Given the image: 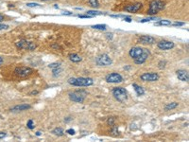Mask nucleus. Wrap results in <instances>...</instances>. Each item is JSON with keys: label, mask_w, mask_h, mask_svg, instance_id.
<instances>
[{"label": "nucleus", "mask_w": 189, "mask_h": 142, "mask_svg": "<svg viewBox=\"0 0 189 142\" xmlns=\"http://www.w3.org/2000/svg\"><path fill=\"white\" fill-rule=\"evenodd\" d=\"M30 94H31V95H36V94H38V91H32Z\"/></svg>", "instance_id": "obj_43"}, {"label": "nucleus", "mask_w": 189, "mask_h": 142, "mask_svg": "<svg viewBox=\"0 0 189 142\" xmlns=\"http://www.w3.org/2000/svg\"><path fill=\"white\" fill-rule=\"evenodd\" d=\"M16 46L18 47L19 49H25V50H34L36 49V45L32 42H28L26 40H22L18 41L16 43Z\"/></svg>", "instance_id": "obj_6"}, {"label": "nucleus", "mask_w": 189, "mask_h": 142, "mask_svg": "<svg viewBox=\"0 0 189 142\" xmlns=\"http://www.w3.org/2000/svg\"><path fill=\"white\" fill-rule=\"evenodd\" d=\"M3 62H4V60H3V58L0 56V66H1L2 64H3Z\"/></svg>", "instance_id": "obj_39"}, {"label": "nucleus", "mask_w": 189, "mask_h": 142, "mask_svg": "<svg viewBox=\"0 0 189 142\" xmlns=\"http://www.w3.org/2000/svg\"><path fill=\"white\" fill-rule=\"evenodd\" d=\"M69 99L70 100H72L74 102H78V103H81V102L84 101L86 96L88 95V93L81 89V90H78V91H75V92H72V93H69Z\"/></svg>", "instance_id": "obj_3"}, {"label": "nucleus", "mask_w": 189, "mask_h": 142, "mask_svg": "<svg viewBox=\"0 0 189 142\" xmlns=\"http://www.w3.org/2000/svg\"><path fill=\"white\" fill-rule=\"evenodd\" d=\"M32 72H33V70L28 66H20V67H16L14 69L15 75L18 77H22V78L29 76L30 74H32Z\"/></svg>", "instance_id": "obj_8"}, {"label": "nucleus", "mask_w": 189, "mask_h": 142, "mask_svg": "<svg viewBox=\"0 0 189 142\" xmlns=\"http://www.w3.org/2000/svg\"><path fill=\"white\" fill-rule=\"evenodd\" d=\"M61 72V69L60 67L53 68V69H52V73H53V76H54V77H57V76H59Z\"/></svg>", "instance_id": "obj_27"}, {"label": "nucleus", "mask_w": 189, "mask_h": 142, "mask_svg": "<svg viewBox=\"0 0 189 142\" xmlns=\"http://www.w3.org/2000/svg\"><path fill=\"white\" fill-rule=\"evenodd\" d=\"M31 106L28 104H20V105H16L11 109V112H21V111H25V110L30 109Z\"/></svg>", "instance_id": "obj_16"}, {"label": "nucleus", "mask_w": 189, "mask_h": 142, "mask_svg": "<svg viewBox=\"0 0 189 142\" xmlns=\"http://www.w3.org/2000/svg\"><path fill=\"white\" fill-rule=\"evenodd\" d=\"M86 14H89V15H91V16H96V15H101V14H103V12H98V11H88L87 12H86Z\"/></svg>", "instance_id": "obj_23"}, {"label": "nucleus", "mask_w": 189, "mask_h": 142, "mask_svg": "<svg viewBox=\"0 0 189 142\" xmlns=\"http://www.w3.org/2000/svg\"><path fill=\"white\" fill-rule=\"evenodd\" d=\"M9 29V26L8 25H4V24H0V30H4V29Z\"/></svg>", "instance_id": "obj_34"}, {"label": "nucleus", "mask_w": 189, "mask_h": 142, "mask_svg": "<svg viewBox=\"0 0 189 142\" xmlns=\"http://www.w3.org/2000/svg\"><path fill=\"white\" fill-rule=\"evenodd\" d=\"M96 63L98 66H109L113 64V60L108 54H101L96 58Z\"/></svg>", "instance_id": "obj_5"}, {"label": "nucleus", "mask_w": 189, "mask_h": 142, "mask_svg": "<svg viewBox=\"0 0 189 142\" xmlns=\"http://www.w3.org/2000/svg\"><path fill=\"white\" fill-rule=\"evenodd\" d=\"M68 83L78 87H83V86H91L94 84V80L92 78H70L68 79Z\"/></svg>", "instance_id": "obj_1"}, {"label": "nucleus", "mask_w": 189, "mask_h": 142, "mask_svg": "<svg viewBox=\"0 0 189 142\" xmlns=\"http://www.w3.org/2000/svg\"><path fill=\"white\" fill-rule=\"evenodd\" d=\"M165 65H167V62H165V61H160L159 64H158L160 69H164L165 67Z\"/></svg>", "instance_id": "obj_31"}, {"label": "nucleus", "mask_w": 189, "mask_h": 142, "mask_svg": "<svg viewBox=\"0 0 189 142\" xmlns=\"http://www.w3.org/2000/svg\"><path fill=\"white\" fill-rule=\"evenodd\" d=\"M157 46H158V49H160L162 50H168V49H172L173 47L175 46V44L171 41L162 40L159 43H157Z\"/></svg>", "instance_id": "obj_11"}, {"label": "nucleus", "mask_w": 189, "mask_h": 142, "mask_svg": "<svg viewBox=\"0 0 189 142\" xmlns=\"http://www.w3.org/2000/svg\"><path fill=\"white\" fill-rule=\"evenodd\" d=\"M155 26H170L171 22L169 20H158V22L154 23Z\"/></svg>", "instance_id": "obj_19"}, {"label": "nucleus", "mask_w": 189, "mask_h": 142, "mask_svg": "<svg viewBox=\"0 0 189 142\" xmlns=\"http://www.w3.org/2000/svg\"><path fill=\"white\" fill-rule=\"evenodd\" d=\"M138 42L144 45H152L155 43V38L151 35H142L138 38Z\"/></svg>", "instance_id": "obj_13"}, {"label": "nucleus", "mask_w": 189, "mask_h": 142, "mask_svg": "<svg viewBox=\"0 0 189 142\" xmlns=\"http://www.w3.org/2000/svg\"><path fill=\"white\" fill-rule=\"evenodd\" d=\"M111 132H112V134L114 136H117L118 135V128H117V126L115 125V124H114V125H112L111 126Z\"/></svg>", "instance_id": "obj_26"}, {"label": "nucleus", "mask_w": 189, "mask_h": 142, "mask_svg": "<svg viewBox=\"0 0 189 142\" xmlns=\"http://www.w3.org/2000/svg\"><path fill=\"white\" fill-rule=\"evenodd\" d=\"M142 8H143V4L140 2H137L134 4H130L128 6H126L125 11L128 12H131V13H136L137 12H139L142 9Z\"/></svg>", "instance_id": "obj_12"}, {"label": "nucleus", "mask_w": 189, "mask_h": 142, "mask_svg": "<svg viewBox=\"0 0 189 142\" xmlns=\"http://www.w3.org/2000/svg\"><path fill=\"white\" fill-rule=\"evenodd\" d=\"M28 7H40L38 3H27Z\"/></svg>", "instance_id": "obj_36"}, {"label": "nucleus", "mask_w": 189, "mask_h": 142, "mask_svg": "<svg viewBox=\"0 0 189 142\" xmlns=\"http://www.w3.org/2000/svg\"><path fill=\"white\" fill-rule=\"evenodd\" d=\"M171 25H173L174 27H181V26H184V23H183V22H175V23L171 24Z\"/></svg>", "instance_id": "obj_33"}, {"label": "nucleus", "mask_w": 189, "mask_h": 142, "mask_svg": "<svg viewBox=\"0 0 189 142\" xmlns=\"http://www.w3.org/2000/svg\"><path fill=\"white\" fill-rule=\"evenodd\" d=\"M66 133L69 134V135H71V136H74L75 134H76L75 130H73V129H68V130H66Z\"/></svg>", "instance_id": "obj_35"}, {"label": "nucleus", "mask_w": 189, "mask_h": 142, "mask_svg": "<svg viewBox=\"0 0 189 142\" xmlns=\"http://www.w3.org/2000/svg\"><path fill=\"white\" fill-rule=\"evenodd\" d=\"M123 19H124V21H126V22H131V16H125Z\"/></svg>", "instance_id": "obj_38"}, {"label": "nucleus", "mask_w": 189, "mask_h": 142, "mask_svg": "<svg viewBox=\"0 0 189 142\" xmlns=\"http://www.w3.org/2000/svg\"><path fill=\"white\" fill-rule=\"evenodd\" d=\"M61 66V63H52V64L48 65V67L53 69V68H57V67H60Z\"/></svg>", "instance_id": "obj_29"}, {"label": "nucleus", "mask_w": 189, "mask_h": 142, "mask_svg": "<svg viewBox=\"0 0 189 142\" xmlns=\"http://www.w3.org/2000/svg\"><path fill=\"white\" fill-rule=\"evenodd\" d=\"M91 28L94 29H99V30H105L107 29L106 25H101V24H98V25H93Z\"/></svg>", "instance_id": "obj_22"}, {"label": "nucleus", "mask_w": 189, "mask_h": 142, "mask_svg": "<svg viewBox=\"0 0 189 142\" xmlns=\"http://www.w3.org/2000/svg\"><path fill=\"white\" fill-rule=\"evenodd\" d=\"M177 106H178V103H177V102H171V103H168L167 105H165L164 110H165V111H168V110L175 109Z\"/></svg>", "instance_id": "obj_21"}, {"label": "nucleus", "mask_w": 189, "mask_h": 142, "mask_svg": "<svg viewBox=\"0 0 189 142\" xmlns=\"http://www.w3.org/2000/svg\"><path fill=\"white\" fill-rule=\"evenodd\" d=\"M89 3L93 8H94V9H97V8L99 7V2L98 0H89Z\"/></svg>", "instance_id": "obj_24"}, {"label": "nucleus", "mask_w": 189, "mask_h": 142, "mask_svg": "<svg viewBox=\"0 0 189 142\" xmlns=\"http://www.w3.org/2000/svg\"><path fill=\"white\" fill-rule=\"evenodd\" d=\"M62 14H67V15H71L72 13H71V12H65L62 13Z\"/></svg>", "instance_id": "obj_42"}, {"label": "nucleus", "mask_w": 189, "mask_h": 142, "mask_svg": "<svg viewBox=\"0 0 189 142\" xmlns=\"http://www.w3.org/2000/svg\"><path fill=\"white\" fill-rule=\"evenodd\" d=\"M153 20H159V18H157L155 16H151V17H148V18H145V19H142L140 20L141 23H146V22H151V21H153Z\"/></svg>", "instance_id": "obj_25"}, {"label": "nucleus", "mask_w": 189, "mask_h": 142, "mask_svg": "<svg viewBox=\"0 0 189 142\" xmlns=\"http://www.w3.org/2000/svg\"><path fill=\"white\" fill-rule=\"evenodd\" d=\"M6 136H7V133H5V132H0V140L3 139L4 137H6Z\"/></svg>", "instance_id": "obj_37"}, {"label": "nucleus", "mask_w": 189, "mask_h": 142, "mask_svg": "<svg viewBox=\"0 0 189 142\" xmlns=\"http://www.w3.org/2000/svg\"><path fill=\"white\" fill-rule=\"evenodd\" d=\"M105 80L107 83H120L123 82V77L119 73L113 72V73L108 74L105 78Z\"/></svg>", "instance_id": "obj_7"}, {"label": "nucleus", "mask_w": 189, "mask_h": 142, "mask_svg": "<svg viewBox=\"0 0 189 142\" xmlns=\"http://www.w3.org/2000/svg\"><path fill=\"white\" fill-rule=\"evenodd\" d=\"M165 7L164 2H163L162 0H152L149 3V8L148 10V14L149 15H155L159 12L163 11Z\"/></svg>", "instance_id": "obj_2"}, {"label": "nucleus", "mask_w": 189, "mask_h": 142, "mask_svg": "<svg viewBox=\"0 0 189 142\" xmlns=\"http://www.w3.org/2000/svg\"><path fill=\"white\" fill-rule=\"evenodd\" d=\"M53 135H55V136H57V137H61V136H64V130H62L61 128H60V127H58V128H55L54 130H52V132H51Z\"/></svg>", "instance_id": "obj_20"}, {"label": "nucleus", "mask_w": 189, "mask_h": 142, "mask_svg": "<svg viewBox=\"0 0 189 142\" xmlns=\"http://www.w3.org/2000/svg\"><path fill=\"white\" fill-rule=\"evenodd\" d=\"M41 1H55V0H41Z\"/></svg>", "instance_id": "obj_44"}, {"label": "nucleus", "mask_w": 189, "mask_h": 142, "mask_svg": "<svg viewBox=\"0 0 189 142\" xmlns=\"http://www.w3.org/2000/svg\"><path fill=\"white\" fill-rule=\"evenodd\" d=\"M27 127L28 128V129H30V130H32V129H34V123H33V120H29L28 121V123H27Z\"/></svg>", "instance_id": "obj_28"}, {"label": "nucleus", "mask_w": 189, "mask_h": 142, "mask_svg": "<svg viewBox=\"0 0 189 142\" xmlns=\"http://www.w3.org/2000/svg\"><path fill=\"white\" fill-rule=\"evenodd\" d=\"M159 74L158 73H154V72H148L144 73L140 76L141 81L143 82H156L159 80Z\"/></svg>", "instance_id": "obj_9"}, {"label": "nucleus", "mask_w": 189, "mask_h": 142, "mask_svg": "<svg viewBox=\"0 0 189 142\" xmlns=\"http://www.w3.org/2000/svg\"><path fill=\"white\" fill-rule=\"evenodd\" d=\"M78 16L80 18H91V17H93V16H91V15H89V14H78Z\"/></svg>", "instance_id": "obj_32"}, {"label": "nucleus", "mask_w": 189, "mask_h": 142, "mask_svg": "<svg viewBox=\"0 0 189 142\" xmlns=\"http://www.w3.org/2000/svg\"><path fill=\"white\" fill-rule=\"evenodd\" d=\"M176 75L178 77V79L182 82H188L189 81V74L188 71L184 70V69H179L176 71Z\"/></svg>", "instance_id": "obj_14"}, {"label": "nucleus", "mask_w": 189, "mask_h": 142, "mask_svg": "<svg viewBox=\"0 0 189 142\" xmlns=\"http://www.w3.org/2000/svg\"><path fill=\"white\" fill-rule=\"evenodd\" d=\"M114 121H115V117H109L107 120V124L109 126H112L114 124Z\"/></svg>", "instance_id": "obj_30"}, {"label": "nucleus", "mask_w": 189, "mask_h": 142, "mask_svg": "<svg viewBox=\"0 0 189 142\" xmlns=\"http://www.w3.org/2000/svg\"><path fill=\"white\" fill-rule=\"evenodd\" d=\"M69 60L71 62H73V63H78V62H81L82 60V58L80 56V55L72 53V54H69Z\"/></svg>", "instance_id": "obj_18"}, {"label": "nucleus", "mask_w": 189, "mask_h": 142, "mask_svg": "<svg viewBox=\"0 0 189 142\" xmlns=\"http://www.w3.org/2000/svg\"><path fill=\"white\" fill-rule=\"evenodd\" d=\"M41 135H42V133H41V132H36V136H37V137H40Z\"/></svg>", "instance_id": "obj_40"}, {"label": "nucleus", "mask_w": 189, "mask_h": 142, "mask_svg": "<svg viewBox=\"0 0 189 142\" xmlns=\"http://www.w3.org/2000/svg\"><path fill=\"white\" fill-rule=\"evenodd\" d=\"M3 20H4V16H3V15L0 14V22H2Z\"/></svg>", "instance_id": "obj_41"}, {"label": "nucleus", "mask_w": 189, "mask_h": 142, "mask_svg": "<svg viewBox=\"0 0 189 142\" xmlns=\"http://www.w3.org/2000/svg\"><path fill=\"white\" fill-rule=\"evenodd\" d=\"M149 55H151V52H149V50L147 49H143V52H142V54L140 55L139 57L134 59V63L136 65L144 64V63L148 60V58L149 57Z\"/></svg>", "instance_id": "obj_10"}, {"label": "nucleus", "mask_w": 189, "mask_h": 142, "mask_svg": "<svg viewBox=\"0 0 189 142\" xmlns=\"http://www.w3.org/2000/svg\"><path fill=\"white\" fill-rule=\"evenodd\" d=\"M132 87L134 88V91L136 92V94L138 95V96H143V95L145 94V90H144L143 87H142V86H140L136 83H133Z\"/></svg>", "instance_id": "obj_17"}, {"label": "nucleus", "mask_w": 189, "mask_h": 142, "mask_svg": "<svg viewBox=\"0 0 189 142\" xmlns=\"http://www.w3.org/2000/svg\"><path fill=\"white\" fill-rule=\"evenodd\" d=\"M142 52H143V49L140 46H134V47H131L129 54H130V56L134 60L136 59L137 57H139L140 55L142 54Z\"/></svg>", "instance_id": "obj_15"}, {"label": "nucleus", "mask_w": 189, "mask_h": 142, "mask_svg": "<svg viewBox=\"0 0 189 142\" xmlns=\"http://www.w3.org/2000/svg\"><path fill=\"white\" fill-rule=\"evenodd\" d=\"M112 93H113V96L114 97V99L119 102H124L128 100L127 90L123 87H114L113 89Z\"/></svg>", "instance_id": "obj_4"}]
</instances>
